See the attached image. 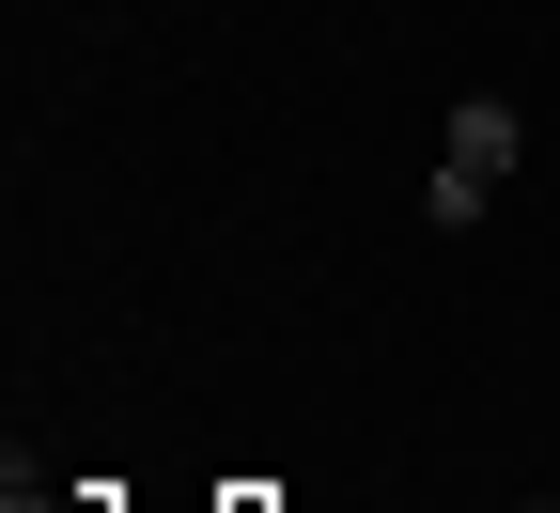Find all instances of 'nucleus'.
Segmentation results:
<instances>
[{
  "mask_svg": "<svg viewBox=\"0 0 560 513\" xmlns=\"http://www.w3.org/2000/svg\"><path fill=\"white\" fill-rule=\"evenodd\" d=\"M514 140H529V125H514V94H452V140H436V172H482V187H499V172H514Z\"/></svg>",
  "mask_w": 560,
  "mask_h": 513,
  "instance_id": "obj_1",
  "label": "nucleus"
}]
</instances>
